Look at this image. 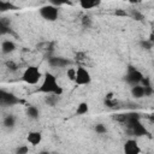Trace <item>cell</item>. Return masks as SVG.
<instances>
[{"label":"cell","mask_w":154,"mask_h":154,"mask_svg":"<svg viewBox=\"0 0 154 154\" xmlns=\"http://www.w3.org/2000/svg\"><path fill=\"white\" fill-rule=\"evenodd\" d=\"M77 1L83 10H91L100 6L102 0H77Z\"/></svg>","instance_id":"cell-10"},{"label":"cell","mask_w":154,"mask_h":154,"mask_svg":"<svg viewBox=\"0 0 154 154\" xmlns=\"http://www.w3.org/2000/svg\"><path fill=\"white\" fill-rule=\"evenodd\" d=\"M16 8H17V7H16L13 4L8 2V1H5V0H1V1H0V11H1V12L12 11V10H16Z\"/></svg>","instance_id":"cell-16"},{"label":"cell","mask_w":154,"mask_h":154,"mask_svg":"<svg viewBox=\"0 0 154 154\" xmlns=\"http://www.w3.org/2000/svg\"><path fill=\"white\" fill-rule=\"evenodd\" d=\"M114 14H116V16H123V17H126V16H128V13H126L125 11L120 10V8H119V10H117V11L114 12Z\"/></svg>","instance_id":"cell-23"},{"label":"cell","mask_w":154,"mask_h":154,"mask_svg":"<svg viewBox=\"0 0 154 154\" xmlns=\"http://www.w3.org/2000/svg\"><path fill=\"white\" fill-rule=\"evenodd\" d=\"M16 154H26L29 152V147L28 146H20L18 148H16Z\"/></svg>","instance_id":"cell-21"},{"label":"cell","mask_w":154,"mask_h":154,"mask_svg":"<svg viewBox=\"0 0 154 154\" xmlns=\"http://www.w3.org/2000/svg\"><path fill=\"white\" fill-rule=\"evenodd\" d=\"M95 131H96L97 134L102 135V134H106L107 129H106V126H105L103 124H96V125H95Z\"/></svg>","instance_id":"cell-20"},{"label":"cell","mask_w":154,"mask_h":154,"mask_svg":"<svg viewBox=\"0 0 154 154\" xmlns=\"http://www.w3.org/2000/svg\"><path fill=\"white\" fill-rule=\"evenodd\" d=\"M137 1H143V0H137Z\"/></svg>","instance_id":"cell-27"},{"label":"cell","mask_w":154,"mask_h":154,"mask_svg":"<svg viewBox=\"0 0 154 154\" xmlns=\"http://www.w3.org/2000/svg\"><path fill=\"white\" fill-rule=\"evenodd\" d=\"M66 76L70 81L75 82V78H76V67H69L66 70Z\"/></svg>","instance_id":"cell-18"},{"label":"cell","mask_w":154,"mask_h":154,"mask_svg":"<svg viewBox=\"0 0 154 154\" xmlns=\"http://www.w3.org/2000/svg\"><path fill=\"white\" fill-rule=\"evenodd\" d=\"M42 77H43V75L40 71V69L37 66H34V65H30V66L25 67V70L22 73V81L24 83L29 84V85L37 84L41 81Z\"/></svg>","instance_id":"cell-2"},{"label":"cell","mask_w":154,"mask_h":154,"mask_svg":"<svg viewBox=\"0 0 154 154\" xmlns=\"http://www.w3.org/2000/svg\"><path fill=\"white\" fill-rule=\"evenodd\" d=\"M49 65H52L53 67H64V66H67L70 64L69 60L64 59V58H60V57H54V58H51L49 59Z\"/></svg>","instance_id":"cell-12"},{"label":"cell","mask_w":154,"mask_h":154,"mask_svg":"<svg viewBox=\"0 0 154 154\" xmlns=\"http://www.w3.org/2000/svg\"><path fill=\"white\" fill-rule=\"evenodd\" d=\"M38 93L42 94H48V95H57L60 96L63 94V88L59 85L57 77L51 73V72H46L42 77V82L41 85L38 87Z\"/></svg>","instance_id":"cell-1"},{"label":"cell","mask_w":154,"mask_h":154,"mask_svg":"<svg viewBox=\"0 0 154 154\" xmlns=\"http://www.w3.org/2000/svg\"><path fill=\"white\" fill-rule=\"evenodd\" d=\"M26 116L29 118H31V119H38V117H40V109L36 106L30 105V106L26 107Z\"/></svg>","instance_id":"cell-14"},{"label":"cell","mask_w":154,"mask_h":154,"mask_svg":"<svg viewBox=\"0 0 154 154\" xmlns=\"http://www.w3.org/2000/svg\"><path fill=\"white\" fill-rule=\"evenodd\" d=\"M112 99H113V94L112 93H108L106 95V100H112Z\"/></svg>","instance_id":"cell-25"},{"label":"cell","mask_w":154,"mask_h":154,"mask_svg":"<svg viewBox=\"0 0 154 154\" xmlns=\"http://www.w3.org/2000/svg\"><path fill=\"white\" fill-rule=\"evenodd\" d=\"M143 78H144L143 77V73L140 70H137V69H135L132 66H129L128 72L125 75V81H126L128 84H130L131 87L132 85H136V84H140Z\"/></svg>","instance_id":"cell-5"},{"label":"cell","mask_w":154,"mask_h":154,"mask_svg":"<svg viewBox=\"0 0 154 154\" xmlns=\"http://www.w3.org/2000/svg\"><path fill=\"white\" fill-rule=\"evenodd\" d=\"M26 141L31 146H37L41 143L42 141V132L41 131H36V130H32V131H29L28 135H26Z\"/></svg>","instance_id":"cell-8"},{"label":"cell","mask_w":154,"mask_h":154,"mask_svg":"<svg viewBox=\"0 0 154 154\" xmlns=\"http://www.w3.org/2000/svg\"><path fill=\"white\" fill-rule=\"evenodd\" d=\"M38 13L43 19H46L48 22H54L59 17V7L48 4V5H45V6L40 7Z\"/></svg>","instance_id":"cell-3"},{"label":"cell","mask_w":154,"mask_h":154,"mask_svg":"<svg viewBox=\"0 0 154 154\" xmlns=\"http://www.w3.org/2000/svg\"><path fill=\"white\" fill-rule=\"evenodd\" d=\"M123 150L125 154H138L141 153V148L137 143L136 140L134 138H129L125 141L124 146H123Z\"/></svg>","instance_id":"cell-6"},{"label":"cell","mask_w":154,"mask_h":154,"mask_svg":"<svg viewBox=\"0 0 154 154\" xmlns=\"http://www.w3.org/2000/svg\"><path fill=\"white\" fill-rule=\"evenodd\" d=\"M130 93H131V96L135 97V99H142V97H144V96L147 95L146 88H144V85H142V84L132 85Z\"/></svg>","instance_id":"cell-9"},{"label":"cell","mask_w":154,"mask_h":154,"mask_svg":"<svg viewBox=\"0 0 154 154\" xmlns=\"http://www.w3.org/2000/svg\"><path fill=\"white\" fill-rule=\"evenodd\" d=\"M82 23H83V25L90 26V24H91V19H90V17L84 16V17H83V19H82Z\"/></svg>","instance_id":"cell-22"},{"label":"cell","mask_w":154,"mask_h":154,"mask_svg":"<svg viewBox=\"0 0 154 154\" xmlns=\"http://www.w3.org/2000/svg\"><path fill=\"white\" fill-rule=\"evenodd\" d=\"M89 112V105L88 102H79L77 108H76V114L77 116H84Z\"/></svg>","instance_id":"cell-15"},{"label":"cell","mask_w":154,"mask_h":154,"mask_svg":"<svg viewBox=\"0 0 154 154\" xmlns=\"http://www.w3.org/2000/svg\"><path fill=\"white\" fill-rule=\"evenodd\" d=\"M131 126H132L134 132H135L137 136H142V135H146V134H147L144 126H143L137 119H131Z\"/></svg>","instance_id":"cell-13"},{"label":"cell","mask_w":154,"mask_h":154,"mask_svg":"<svg viewBox=\"0 0 154 154\" xmlns=\"http://www.w3.org/2000/svg\"><path fill=\"white\" fill-rule=\"evenodd\" d=\"M142 46L143 47H146V49H149V48H152V46H153V43L148 40V41H144V42H142Z\"/></svg>","instance_id":"cell-24"},{"label":"cell","mask_w":154,"mask_h":154,"mask_svg":"<svg viewBox=\"0 0 154 154\" xmlns=\"http://www.w3.org/2000/svg\"><path fill=\"white\" fill-rule=\"evenodd\" d=\"M91 82V75L90 72L83 67V66H78L76 67V78H75V83L77 85H88Z\"/></svg>","instance_id":"cell-4"},{"label":"cell","mask_w":154,"mask_h":154,"mask_svg":"<svg viewBox=\"0 0 154 154\" xmlns=\"http://www.w3.org/2000/svg\"><path fill=\"white\" fill-rule=\"evenodd\" d=\"M13 51H16V43L11 40H4L1 43V52L4 54H10Z\"/></svg>","instance_id":"cell-11"},{"label":"cell","mask_w":154,"mask_h":154,"mask_svg":"<svg viewBox=\"0 0 154 154\" xmlns=\"http://www.w3.org/2000/svg\"><path fill=\"white\" fill-rule=\"evenodd\" d=\"M125 1H129V2H132V4L134 2H137V0H125Z\"/></svg>","instance_id":"cell-26"},{"label":"cell","mask_w":154,"mask_h":154,"mask_svg":"<svg viewBox=\"0 0 154 154\" xmlns=\"http://www.w3.org/2000/svg\"><path fill=\"white\" fill-rule=\"evenodd\" d=\"M48 2H49L51 5L57 6V7L64 6V5H66V4H70V1H69V0H48Z\"/></svg>","instance_id":"cell-19"},{"label":"cell","mask_w":154,"mask_h":154,"mask_svg":"<svg viewBox=\"0 0 154 154\" xmlns=\"http://www.w3.org/2000/svg\"><path fill=\"white\" fill-rule=\"evenodd\" d=\"M0 100H1V103L4 106H13L16 103L19 102V100L17 99V96H14L12 93H7L5 90H1L0 93Z\"/></svg>","instance_id":"cell-7"},{"label":"cell","mask_w":154,"mask_h":154,"mask_svg":"<svg viewBox=\"0 0 154 154\" xmlns=\"http://www.w3.org/2000/svg\"><path fill=\"white\" fill-rule=\"evenodd\" d=\"M2 124H4L5 128H13L14 124H16V118H14L12 114H8V116H6V117L4 118Z\"/></svg>","instance_id":"cell-17"}]
</instances>
